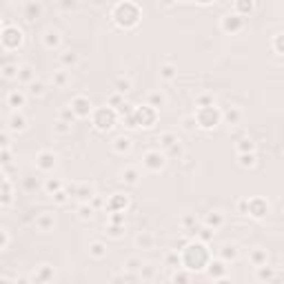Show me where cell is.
I'll list each match as a JSON object with an SVG mask.
<instances>
[{"label": "cell", "instance_id": "1", "mask_svg": "<svg viewBox=\"0 0 284 284\" xmlns=\"http://www.w3.org/2000/svg\"><path fill=\"white\" fill-rule=\"evenodd\" d=\"M11 127H13V129H18V127H20V129H22V120H18V118H11Z\"/></svg>", "mask_w": 284, "mask_h": 284}, {"label": "cell", "instance_id": "2", "mask_svg": "<svg viewBox=\"0 0 284 284\" xmlns=\"http://www.w3.org/2000/svg\"><path fill=\"white\" fill-rule=\"evenodd\" d=\"M9 100H11V104H20V102H22V98H20V96H16V93H11V98H9Z\"/></svg>", "mask_w": 284, "mask_h": 284}]
</instances>
